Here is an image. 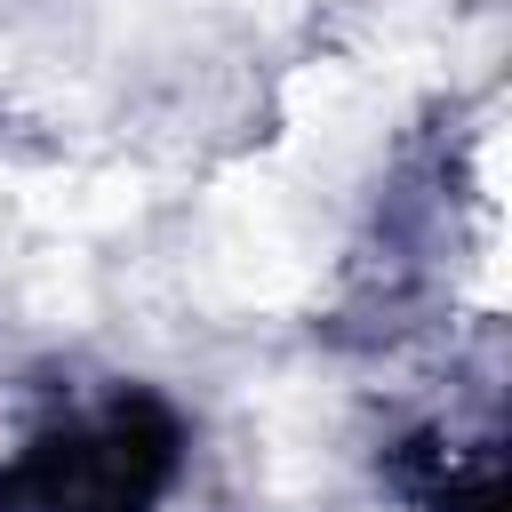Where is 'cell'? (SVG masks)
<instances>
[{"label": "cell", "mask_w": 512, "mask_h": 512, "mask_svg": "<svg viewBox=\"0 0 512 512\" xmlns=\"http://www.w3.org/2000/svg\"><path fill=\"white\" fill-rule=\"evenodd\" d=\"M400 480L424 512H496V440L424 432L400 448Z\"/></svg>", "instance_id": "7a4b0ae2"}, {"label": "cell", "mask_w": 512, "mask_h": 512, "mask_svg": "<svg viewBox=\"0 0 512 512\" xmlns=\"http://www.w3.org/2000/svg\"><path fill=\"white\" fill-rule=\"evenodd\" d=\"M176 456V416L144 392H112L64 424H40L0 464V512H152L176 480Z\"/></svg>", "instance_id": "6da1fadb"}]
</instances>
